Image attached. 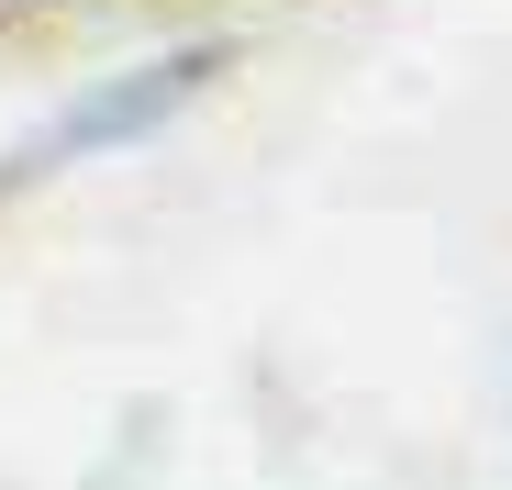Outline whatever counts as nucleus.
<instances>
[{"label":"nucleus","instance_id":"1","mask_svg":"<svg viewBox=\"0 0 512 490\" xmlns=\"http://www.w3.org/2000/svg\"><path fill=\"white\" fill-rule=\"evenodd\" d=\"M223 67V45H179V56H156V67H134V78H101V90H78L12 168H0V190L12 179H45V168H67V156H101V145H134V134H156L167 112H179L201 78Z\"/></svg>","mask_w":512,"mask_h":490}]
</instances>
